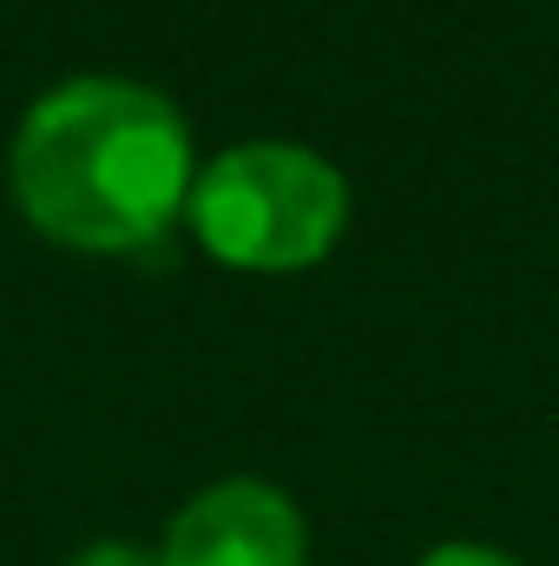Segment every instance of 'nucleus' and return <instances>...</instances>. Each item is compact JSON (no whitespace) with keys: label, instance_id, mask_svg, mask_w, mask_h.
<instances>
[{"label":"nucleus","instance_id":"f257e3e1","mask_svg":"<svg viewBox=\"0 0 559 566\" xmlns=\"http://www.w3.org/2000/svg\"><path fill=\"white\" fill-rule=\"evenodd\" d=\"M7 171L40 238L99 258L158 244L198 185L184 113L165 93L113 73H86L33 99Z\"/></svg>","mask_w":559,"mask_h":566},{"label":"nucleus","instance_id":"f03ea898","mask_svg":"<svg viewBox=\"0 0 559 566\" xmlns=\"http://www.w3.org/2000/svg\"><path fill=\"white\" fill-rule=\"evenodd\" d=\"M191 238L231 271H309L349 231V178L283 139H251L218 151L191 185Z\"/></svg>","mask_w":559,"mask_h":566},{"label":"nucleus","instance_id":"7ed1b4c3","mask_svg":"<svg viewBox=\"0 0 559 566\" xmlns=\"http://www.w3.org/2000/svg\"><path fill=\"white\" fill-rule=\"evenodd\" d=\"M158 566H309V527L283 488L238 474L178 507Z\"/></svg>","mask_w":559,"mask_h":566},{"label":"nucleus","instance_id":"20e7f679","mask_svg":"<svg viewBox=\"0 0 559 566\" xmlns=\"http://www.w3.org/2000/svg\"><path fill=\"white\" fill-rule=\"evenodd\" d=\"M415 566H520V560H507L500 547H481V541H447V547H428Z\"/></svg>","mask_w":559,"mask_h":566},{"label":"nucleus","instance_id":"39448f33","mask_svg":"<svg viewBox=\"0 0 559 566\" xmlns=\"http://www.w3.org/2000/svg\"><path fill=\"white\" fill-rule=\"evenodd\" d=\"M66 566H158V554H145L133 541H93V547H80Z\"/></svg>","mask_w":559,"mask_h":566}]
</instances>
